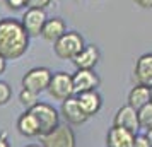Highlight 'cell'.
<instances>
[{"label":"cell","instance_id":"obj_1","mask_svg":"<svg viewBox=\"0 0 152 147\" xmlns=\"http://www.w3.org/2000/svg\"><path fill=\"white\" fill-rule=\"evenodd\" d=\"M29 48V34L22 22L14 17L0 19V55L5 60H17Z\"/></svg>","mask_w":152,"mask_h":147},{"label":"cell","instance_id":"obj_2","mask_svg":"<svg viewBox=\"0 0 152 147\" xmlns=\"http://www.w3.org/2000/svg\"><path fill=\"white\" fill-rule=\"evenodd\" d=\"M84 46H86V41H84L82 34L77 31H67L60 39L53 43L55 55L60 60H74Z\"/></svg>","mask_w":152,"mask_h":147},{"label":"cell","instance_id":"obj_3","mask_svg":"<svg viewBox=\"0 0 152 147\" xmlns=\"http://www.w3.org/2000/svg\"><path fill=\"white\" fill-rule=\"evenodd\" d=\"M29 111L33 113L39 123V130H41V135H46V133L53 132L56 127L60 125V111L53 108L51 105L48 103H43L39 101L38 105H34Z\"/></svg>","mask_w":152,"mask_h":147},{"label":"cell","instance_id":"obj_4","mask_svg":"<svg viewBox=\"0 0 152 147\" xmlns=\"http://www.w3.org/2000/svg\"><path fill=\"white\" fill-rule=\"evenodd\" d=\"M41 147H75L77 139L72 125L60 123L53 132L41 135Z\"/></svg>","mask_w":152,"mask_h":147},{"label":"cell","instance_id":"obj_5","mask_svg":"<svg viewBox=\"0 0 152 147\" xmlns=\"http://www.w3.org/2000/svg\"><path fill=\"white\" fill-rule=\"evenodd\" d=\"M51 70L48 67H34V69L28 70L22 77V89H29V91L39 94L43 91H48L50 82H51Z\"/></svg>","mask_w":152,"mask_h":147},{"label":"cell","instance_id":"obj_6","mask_svg":"<svg viewBox=\"0 0 152 147\" xmlns=\"http://www.w3.org/2000/svg\"><path fill=\"white\" fill-rule=\"evenodd\" d=\"M48 94L55 101H67L69 98L75 96L74 77L69 72H56V74H53L50 87H48Z\"/></svg>","mask_w":152,"mask_h":147},{"label":"cell","instance_id":"obj_7","mask_svg":"<svg viewBox=\"0 0 152 147\" xmlns=\"http://www.w3.org/2000/svg\"><path fill=\"white\" fill-rule=\"evenodd\" d=\"M48 21L45 9H28L22 14V28L26 29V33L29 34V38H38L41 36L43 28Z\"/></svg>","mask_w":152,"mask_h":147},{"label":"cell","instance_id":"obj_8","mask_svg":"<svg viewBox=\"0 0 152 147\" xmlns=\"http://www.w3.org/2000/svg\"><path fill=\"white\" fill-rule=\"evenodd\" d=\"M60 115L65 120V123H69L72 127H79L84 125L89 116L86 115V111L82 110V106L79 103L77 96H72L67 101H62V108H60Z\"/></svg>","mask_w":152,"mask_h":147},{"label":"cell","instance_id":"obj_9","mask_svg":"<svg viewBox=\"0 0 152 147\" xmlns=\"http://www.w3.org/2000/svg\"><path fill=\"white\" fill-rule=\"evenodd\" d=\"M113 125L116 127H123L126 130L133 132L135 135L140 130V121H138V111L135 108H132L130 105L121 106L120 110L116 111L115 118H113Z\"/></svg>","mask_w":152,"mask_h":147},{"label":"cell","instance_id":"obj_10","mask_svg":"<svg viewBox=\"0 0 152 147\" xmlns=\"http://www.w3.org/2000/svg\"><path fill=\"white\" fill-rule=\"evenodd\" d=\"M101 60V51L96 45H86L80 53L72 60L77 70H94Z\"/></svg>","mask_w":152,"mask_h":147},{"label":"cell","instance_id":"obj_11","mask_svg":"<svg viewBox=\"0 0 152 147\" xmlns=\"http://www.w3.org/2000/svg\"><path fill=\"white\" fill-rule=\"evenodd\" d=\"M135 84H142L152 87V53H144L137 58L133 67Z\"/></svg>","mask_w":152,"mask_h":147},{"label":"cell","instance_id":"obj_12","mask_svg":"<svg viewBox=\"0 0 152 147\" xmlns=\"http://www.w3.org/2000/svg\"><path fill=\"white\" fill-rule=\"evenodd\" d=\"M72 77H74L75 94H80L86 91H96L101 84V79L94 70H75V74Z\"/></svg>","mask_w":152,"mask_h":147},{"label":"cell","instance_id":"obj_13","mask_svg":"<svg viewBox=\"0 0 152 147\" xmlns=\"http://www.w3.org/2000/svg\"><path fill=\"white\" fill-rule=\"evenodd\" d=\"M135 140V133L123 127L113 125L106 135V147H132Z\"/></svg>","mask_w":152,"mask_h":147},{"label":"cell","instance_id":"obj_14","mask_svg":"<svg viewBox=\"0 0 152 147\" xmlns=\"http://www.w3.org/2000/svg\"><path fill=\"white\" fill-rule=\"evenodd\" d=\"M17 130L21 135L28 137V139H34V137H41V130H39V123L33 113L26 110L21 116L17 118Z\"/></svg>","mask_w":152,"mask_h":147},{"label":"cell","instance_id":"obj_15","mask_svg":"<svg viewBox=\"0 0 152 147\" xmlns=\"http://www.w3.org/2000/svg\"><path fill=\"white\" fill-rule=\"evenodd\" d=\"M77 99H79V103L82 106V110L86 111L87 116H94L97 113L101 111V108H103V98H101V94L96 91H86V92H80V94H75Z\"/></svg>","mask_w":152,"mask_h":147},{"label":"cell","instance_id":"obj_16","mask_svg":"<svg viewBox=\"0 0 152 147\" xmlns=\"http://www.w3.org/2000/svg\"><path fill=\"white\" fill-rule=\"evenodd\" d=\"M152 101V94H151V87L142 84H135L128 92V98H126V105H130L132 108L135 110H140L144 108L145 105H149Z\"/></svg>","mask_w":152,"mask_h":147},{"label":"cell","instance_id":"obj_17","mask_svg":"<svg viewBox=\"0 0 152 147\" xmlns=\"http://www.w3.org/2000/svg\"><path fill=\"white\" fill-rule=\"evenodd\" d=\"M65 33H67V24H65V21H63L62 17H51L45 24L41 36H43V39H46L50 43H55Z\"/></svg>","mask_w":152,"mask_h":147},{"label":"cell","instance_id":"obj_18","mask_svg":"<svg viewBox=\"0 0 152 147\" xmlns=\"http://www.w3.org/2000/svg\"><path fill=\"white\" fill-rule=\"evenodd\" d=\"M138 121H140V130L147 132L152 128V101L138 110Z\"/></svg>","mask_w":152,"mask_h":147},{"label":"cell","instance_id":"obj_19","mask_svg":"<svg viewBox=\"0 0 152 147\" xmlns=\"http://www.w3.org/2000/svg\"><path fill=\"white\" fill-rule=\"evenodd\" d=\"M19 103H21L26 110H31L34 105H38L39 101H38V94L33 91H29V89H22L19 92Z\"/></svg>","mask_w":152,"mask_h":147},{"label":"cell","instance_id":"obj_20","mask_svg":"<svg viewBox=\"0 0 152 147\" xmlns=\"http://www.w3.org/2000/svg\"><path fill=\"white\" fill-rule=\"evenodd\" d=\"M10 98H12V87L5 80H0V106H5Z\"/></svg>","mask_w":152,"mask_h":147},{"label":"cell","instance_id":"obj_21","mask_svg":"<svg viewBox=\"0 0 152 147\" xmlns=\"http://www.w3.org/2000/svg\"><path fill=\"white\" fill-rule=\"evenodd\" d=\"M5 5L10 10H22L24 7H28V0H5Z\"/></svg>","mask_w":152,"mask_h":147},{"label":"cell","instance_id":"obj_22","mask_svg":"<svg viewBox=\"0 0 152 147\" xmlns=\"http://www.w3.org/2000/svg\"><path fill=\"white\" fill-rule=\"evenodd\" d=\"M132 147H152L151 142H149V139H147V135H142V133H137L135 135V140H133V144H132Z\"/></svg>","mask_w":152,"mask_h":147},{"label":"cell","instance_id":"obj_23","mask_svg":"<svg viewBox=\"0 0 152 147\" xmlns=\"http://www.w3.org/2000/svg\"><path fill=\"white\" fill-rule=\"evenodd\" d=\"M51 0H28V9H46Z\"/></svg>","mask_w":152,"mask_h":147},{"label":"cell","instance_id":"obj_24","mask_svg":"<svg viewBox=\"0 0 152 147\" xmlns=\"http://www.w3.org/2000/svg\"><path fill=\"white\" fill-rule=\"evenodd\" d=\"M140 9H152V0H133Z\"/></svg>","mask_w":152,"mask_h":147},{"label":"cell","instance_id":"obj_25","mask_svg":"<svg viewBox=\"0 0 152 147\" xmlns=\"http://www.w3.org/2000/svg\"><path fill=\"white\" fill-rule=\"evenodd\" d=\"M0 147H10L7 137H5V133H0Z\"/></svg>","mask_w":152,"mask_h":147},{"label":"cell","instance_id":"obj_26","mask_svg":"<svg viewBox=\"0 0 152 147\" xmlns=\"http://www.w3.org/2000/svg\"><path fill=\"white\" fill-rule=\"evenodd\" d=\"M5 69H7V60H5L4 56L0 55V75L5 72Z\"/></svg>","mask_w":152,"mask_h":147},{"label":"cell","instance_id":"obj_27","mask_svg":"<svg viewBox=\"0 0 152 147\" xmlns=\"http://www.w3.org/2000/svg\"><path fill=\"white\" fill-rule=\"evenodd\" d=\"M145 135H147V139H149V142H151V146H152V128H151V130H147Z\"/></svg>","mask_w":152,"mask_h":147},{"label":"cell","instance_id":"obj_28","mask_svg":"<svg viewBox=\"0 0 152 147\" xmlns=\"http://www.w3.org/2000/svg\"><path fill=\"white\" fill-rule=\"evenodd\" d=\"M26 147H39V146H34V144H29V146H26Z\"/></svg>","mask_w":152,"mask_h":147},{"label":"cell","instance_id":"obj_29","mask_svg":"<svg viewBox=\"0 0 152 147\" xmlns=\"http://www.w3.org/2000/svg\"><path fill=\"white\" fill-rule=\"evenodd\" d=\"M151 94H152V87H151Z\"/></svg>","mask_w":152,"mask_h":147}]
</instances>
